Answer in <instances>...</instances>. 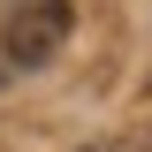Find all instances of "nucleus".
<instances>
[{
	"label": "nucleus",
	"mask_w": 152,
	"mask_h": 152,
	"mask_svg": "<svg viewBox=\"0 0 152 152\" xmlns=\"http://www.w3.org/2000/svg\"><path fill=\"white\" fill-rule=\"evenodd\" d=\"M69 23H76V8L69 0H15V15H8V61L15 69H46V61L61 53V38H69Z\"/></svg>",
	"instance_id": "nucleus-1"
}]
</instances>
